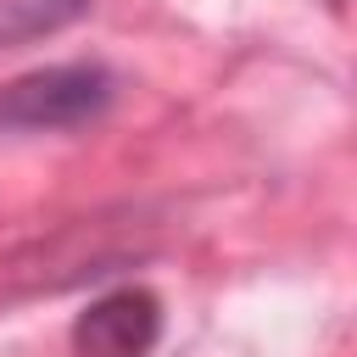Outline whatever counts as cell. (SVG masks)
<instances>
[{
	"mask_svg": "<svg viewBox=\"0 0 357 357\" xmlns=\"http://www.w3.org/2000/svg\"><path fill=\"white\" fill-rule=\"evenodd\" d=\"M117 95V78L100 61H67L22 73L0 89V134H50V128H84L95 123Z\"/></svg>",
	"mask_w": 357,
	"mask_h": 357,
	"instance_id": "cell-1",
	"label": "cell"
},
{
	"mask_svg": "<svg viewBox=\"0 0 357 357\" xmlns=\"http://www.w3.org/2000/svg\"><path fill=\"white\" fill-rule=\"evenodd\" d=\"M162 340V301L145 284H117L73 318L78 357H151Z\"/></svg>",
	"mask_w": 357,
	"mask_h": 357,
	"instance_id": "cell-2",
	"label": "cell"
},
{
	"mask_svg": "<svg viewBox=\"0 0 357 357\" xmlns=\"http://www.w3.org/2000/svg\"><path fill=\"white\" fill-rule=\"evenodd\" d=\"M84 11H89V0H0V50L50 39V33L73 28Z\"/></svg>",
	"mask_w": 357,
	"mask_h": 357,
	"instance_id": "cell-3",
	"label": "cell"
}]
</instances>
